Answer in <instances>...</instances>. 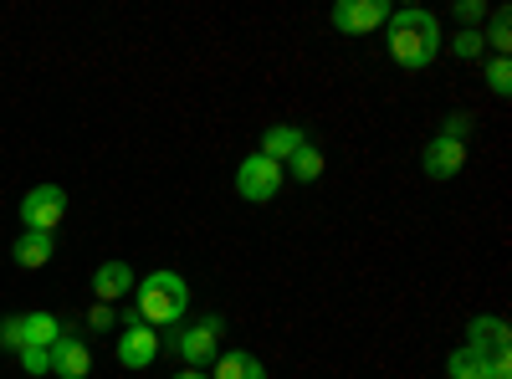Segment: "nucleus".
Listing matches in <instances>:
<instances>
[{"instance_id": "1", "label": "nucleus", "mask_w": 512, "mask_h": 379, "mask_svg": "<svg viewBox=\"0 0 512 379\" xmlns=\"http://www.w3.org/2000/svg\"><path fill=\"white\" fill-rule=\"evenodd\" d=\"M384 41H390V62L405 72H420L441 57V21L420 6H405L384 21Z\"/></svg>"}, {"instance_id": "2", "label": "nucleus", "mask_w": 512, "mask_h": 379, "mask_svg": "<svg viewBox=\"0 0 512 379\" xmlns=\"http://www.w3.org/2000/svg\"><path fill=\"white\" fill-rule=\"evenodd\" d=\"M190 308V282L180 272H149L144 282H134V313L159 328V323H180Z\"/></svg>"}, {"instance_id": "3", "label": "nucleus", "mask_w": 512, "mask_h": 379, "mask_svg": "<svg viewBox=\"0 0 512 379\" xmlns=\"http://www.w3.org/2000/svg\"><path fill=\"white\" fill-rule=\"evenodd\" d=\"M282 164L277 159H267V154H246L241 164H236V195L241 200H251V205H267V200H277V190H282Z\"/></svg>"}, {"instance_id": "4", "label": "nucleus", "mask_w": 512, "mask_h": 379, "mask_svg": "<svg viewBox=\"0 0 512 379\" xmlns=\"http://www.w3.org/2000/svg\"><path fill=\"white\" fill-rule=\"evenodd\" d=\"M67 221V190L62 185H31L21 200V226L26 231H57Z\"/></svg>"}, {"instance_id": "5", "label": "nucleus", "mask_w": 512, "mask_h": 379, "mask_svg": "<svg viewBox=\"0 0 512 379\" xmlns=\"http://www.w3.org/2000/svg\"><path fill=\"white\" fill-rule=\"evenodd\" d=\"M390 16H395L390 0H338V6H333V26L344 31V36H369Z\"/></svg>"}, {"instance_id": "6", "label": "nucleus", "mask_w": 512, "mask_h": 379, "mask_svg": "<svg viewBox=\"0 0 512 379\" xmlns=\"http://www.w3.org/2000/svg\"><path fill=\"white\" fill-rule=\"evenodd\" d=\"M154 354H159V333L139 313H128L123 318V333H118V364L123 369H149Z\"/></svg>"}, {"instance_id": "7", "label": "nucleus", "mask_w": 512, "mask_h": 379, "mask_svg": "<svg viewBox=\"0 0 512 379\" xmlns=\"http://www.w3.org/2000/svg\"><path fill=\"white\" fill-rule=\"evenodd\" d=\"M180 359L185 369H210L221 359V318H200L195 328L180 333Z\"/></svg>"}, {"instance_id": "8", "label": "nucleus", "mask_w": 512, "mask_h": 379, "mask_svg": "<svg viewBox=\"0 0 512 379\" xmlns=\"http://www.w3.org/2000/svg\"><path fill=\"white\" fill-rule=\"evenodd\" d=\"M461 164H466V144L461 139H446V134H436L431 144H425V154H420L425 180H456Z\"/></svg>"}, {"instance_id": "9", "label": "nucleus", "mask_w": 512, "mask_h": 379, "mask_svg": "<svg viewBox=\"0 0 512 379\" xmlns=\"http://www.w3.org/2000/svg\"><path fill=\"white\" fill-rule=\"evenodd\" d=\"M47 354H52V374H62V379H88V374H93V354H88V344L72 339V333H62V339H57Z\"/></svg>"}, {"instance_id": "10", "label": "nucleus", "mask_w": 512, "mask_h": 379, "mask_svg": "<svg viewBox=\"0 0 512 379\" xmlns=\"http://www.w3.org/2000/svg\"><path fill=\"white\" fill-rule=\"evenodd\" d=\"M507 344H512V333H507V323L502 318H472L466 323V349H477V354H487V359H497V354H507Z\"/></svg>"}, {"instance_id": "11", "label": "nucleus", "mask_w": 512, "mask_h": 379, "mask_svg": "<svg viewBox=\"0 0 512 379\" xmlns=\"http://www.w3.org/2000/svg\"><path fill=\"white\" fill-rule=\"evenodd\" d=\"M52 257H57V241H52V231H21V236H16V246H11V262H16L21 272L47 267Z\"/></svg>"}, {"instance_id": "12", "label": "nucleus", "mask_w": 512, "mask_h": 379, "mask_svg": "<svg viewBox=\"0 0 512 379\" xmlns=\"http://www.w3.org/2000/svg\"><path fill=\"white\" fill-rule=\"evenodd\" d=\"M128 292H134V267L128 262H103L98 272H93V298L98 303H118V298H128Z\"/></svg>"}, {"instance_id": "13", "label": "nucleus", "mask_w": 512, "mask_h": 379, "mask_svg": "<svg viewBox=\"0 0 512 379\" xmlns=\"http://www.w3.org/2000/svg\"><path fill=\"white\" fill-rule=\"evenodd\" d=\"M308 144V134H303V123H272V129L262 134V149L256 154H267V159H277V164H287L297 149Z\"/></svg>"}, {"instance_id": "14", "label": "nucleus", "mask_w": 512, "mask_h": 379, "mask_svg": "<svg viewBox=\"0 0 512 379\" xmlns=\"http://www.w3.org/2000/svg\"><path fill=\"white\" fill-rule=\"evenodd\" d=\"M16 323H21V349H26V344H31V349H52V344L62 339V323H57L52 313H21Z\"/></svg>"}, {"instance_id": "15", "label": "nucleus", "mask_w": 512, "mask_h": 379, "mask_svg": "<svg viewBox=\"0 0 512 379\" xmlns=\"http://www.w3.org/2000/svg\"><path fill=\"white\" fill-rule=\"evenodd\" d=\"M210 379H267V369H262V359L256 354H221L216 364H210Z\"/></svg>"}, {"instance_id": "16", "label": "nucleus", "mask_w": 512, "mask_h": 379, "mask_svg": "<svg viewBox=\"0 0 512 379\" xmlns=\"http://www.w3.org/2000/svg\"><path fill=\"white\" fill-rule=\"evenodd\" d=\"M446 374H451V379H492V359L477 354V349H456V354L446 359Z\"/></svg>"}, {"instance_id": "17", "label": "nucleus", "mask_w": 512, "mask_h": 379, "mask_svg": "<svg viewBox=\"0 0 512 379\" xmlns=\"http://www.w3.org/2000/svg\"><path fill=\"white\" fill-rule=\"evenodd\" d=\"M282 175H292V180H303V185H313L318 175H323V154L313 149V144H303L287 164H282Z\"/></svg>"}, {"instance_id": "18", "label": "nucleus", "mask_w": 512, "mask_h": 379, "mask_svg": "<svg viewBox=\"0 0 512 379\" xmlns=\"http://www.w3.org/2000/svg\"><path fill=\"white\" fill-rule=\"evenodd\" d=\"M482 41H487V47H492L497 57H507V52H512V11H507V6H497V11H492V26H487V36H482Z\"/></svg>"}, {"instance_id": "19", "label": "nucleus", "mask_w": 512, "mask_h": 379, "mask_svg": "<svg viewBox=\"0 0 512 379\" xmlns=\"http://www.w3.org/2000/svg\"><path fill=\"white\" fill-rule=\"evenodd\" d=\"M451 52H456L461 62H477V57L487 52V41H482V31H456V36H451Z\"/></svg>"}, {"instance_id": "20", "label": "nucleus", "mask_w": 512, "mask_h": 379, "mask_svg": "<svg viewBox=\"0 0 512 379\" xmlns=\"http://www.w3.org/2000/svg\"><path fill=\"white\" fill-rule=\"evenodd\" d=\"M487 88H492L497 98L512 93V62H507V57H492V62H487Z\"/></svg>"}, {"instance_id": "21", "label": "nucleus", "mask_w": 512, "mask_h": 379, "mask_svg": "<svg viewBox=\"0 0 512 379\" xmlns=\"http://www.w3.org/2000/svg\"><path fill=\"white\" fill-rule=\"evenodd\" d=\"M456 21L466 31H477V21H487V0H456Z\"/></svg>"}, {"instance_id": "22", "label": "nucleus", "mask_w": 512, "mask_h": 379, "mask_svg": "<svg viewBox=\"0 0 512 379\" xmlns=\"http://www.w3.org/2000/svg\"><path fill=\"white\" fill-rule=\"evenodd\" d=\"M21 369H26L31 379H36V374H52V354H47V349H31V344H26V349H21Z\"/></svg>"}, {"instance_id": "23", "label": "nucleus", "mask_w": 512, "mask_h": 379, "mask_svg": "<svg viewBox=\"0 0 512 379\" xmlns=\"http://www.w3.org/2000/svg\"><path fill=\"white\" fill-rule=\"evenodd\" d=\"M441 134H446V139H466V134H472V113H451V118L441 123Z\"/></svg>"}, {"instance_id": "24", "label": "nucleus", "mask_w": 512, "mask_h": 379, "mask_svg": "<svg viewBox=\"0 0 512 379\" xmlns=\"http://www.w3.org/2000/svg\"><path fill=\"white\" fill-rule=\"evenodd\" d=\"M88 323H93V328H113V308H108V303H93Z\"/></svg>"}, {"instance_id": "25", "label": "nucleus", "mask_w": 512, "mask_h": 379, "mask_svg": "<svg viewBox=\"0 0 512 379\" xmlns=\"http://www.w3.org/2000/svg\"><path fill=\"white\" fill-rule=\"evenodd\" d=\"M492 379H512V359H507V354L492 359Z\"/></svg>"}, {"instance_id": "26", "label": "nucleus", "mask_w": 512, "mask_h": 379, "mask_svg": "<svg viewBox=\"0 0 512 379\" xmlns=\"http://www.w3.org/2000/svg\"><path fill=\"white\" fill-rule=\"evenodd\" d=\"M175 379H210V374H205V369H180Z\"/></svg>"}]
</instances>
